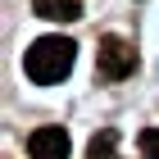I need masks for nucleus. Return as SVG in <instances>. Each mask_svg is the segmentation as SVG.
<instances>
[{"instance_id":"1","label":"nucleus","mask_w":159,"mask_h":159,"mask_svg":"<svg viewBox=\"0 0 159 159\" xmlns=\"http://www.w3.org/2000/svg\"><path fill=\"white\" fill-rule=\"evenodd\" d=\"M73 59H77V46L68 37H41L23 50V73L37 86H50V82L73 73Z\"/></svg>"},{"instance_id":"2","label":"nucleus","mask_w":159,"mask_h":159,"mask_svg":"<svg viewBox=\"0 0 159 159\" xmlns=\"http://www.w3.org/2000/svg\"><path fill=\"white\" fill-rule=\"evenodd\" d=\"M96 64H100V77L118 82V77H132L136 73V50L127 46L123 37H105L100 50H96Z\"/></svg>"},{"instance_id":"3","label":"nucleus","mask_w":159,"mask_h":159,"mask_svg":"<svg viewBox=\"0 0 159 159\" xmlns=\"http://www.w3.org/2000/svg\"><path fill=\"white\" fill-rule=\"evenodd\" d=\"M68 132L64 127H37L27 136V155L32 159H68Z\"/></svg>"},{"instance_id":"4","label":"nucleus","mask_w":159,"mask_h":159,"mask_svg":"<svg viewBox=\"0 0 159 159\" xmlns=\"http://www.w3.org/2000/svg\"><path fill=\"white\" fill-rule=\"evenodd\" d=\"M32 14L46 23H73L82 18V0H32Z\"/></svg>"},{"instance_id":"5","label":"nucleus","mask_w":159,"mask_h":159,"mask_svg":"<svg viewBox=\"0 0 159 159\" xmlns=\"http://www.w3.org/2000/svg\"><path fill=\"white\" fill-rule=\"evenodd\" d=\"M114 146H118V132L105 127V132L91 136V146H86V159H114Z\"/></svg>"},{"instance_id":"6","label":"nucleus","mask_w":159,"mask_h":159,"mask_svg":"<svg viewBox=\"0 0 159 159\" xmlns=\"http://www.w3.org/2000/svg\"><path fill=\"white\" fill-rule=\"evenodd\" d=\"M136 146H141L146 159H159V127H146V132L136 136Z\"/></svg>"}]
</instances>
